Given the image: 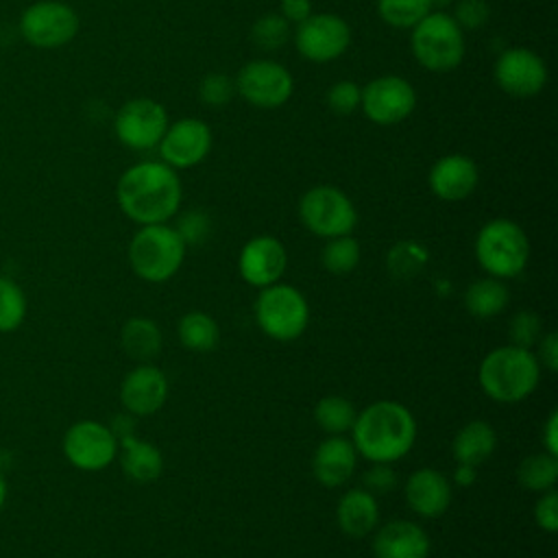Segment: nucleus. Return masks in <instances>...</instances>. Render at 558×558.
<instances>
[{"label": "nucleus", "instance_id": "nucleus-1", "mask_svg": "<svg viewBox=\"0 0 558 558\" xmlns=\"http://www.w3.org/2000/svg\"><path fill=\"white\" fill-rule=\"evenodd\" d=\"M181 181L163 161H140L122 172L116 198L120 209L137 225L168 222L181 205Z\"/></svg>", "mask_w": 558, "mask_h": 558}, {"label": "nucleus", "instance_id": "nucleus-2", "mask_svg": "<svg viewBox=\"0 0 558 558\" xmlns=\"http://www.w3.org/2000/svg\"><path fill=\"white\" fill-rule=\"evenodd\" d=\"M351 436L357 456L368 462L390 464L412 449L416 440V421L399 401H375L357 412Z\"/></svg>", "mask_w": 558, "mask_h": 558}, {"label": "nucleus", "instance_id": "nucleus-3", "mask_svg": "<svg viewBox=\"0 0 558 558\" xmlns=\"http://www.w3.org/2000/svg\"><path fill=\"white\" fill-rule=\"evenodd\" d=\"M480 386L486 397L499 403H519L527 399L541 379V364L532 349L504 344L493 349L480 364Z\"/></svg>", "mask_w": 558, "mask_h": 558}, {"label": "nucleus", "instance_id": "nucleus-4", "mask_svg": "<svg viewBox=\"0 0 558 558\" xmlns=\"http://www.w3.org/2000/svg\"><path fill=\"white\" fill-rule=\"evenodd\" d=\"M185 242L168 222L142 225L129 244L133 272L150 283L168 281L177 275L185 257Z\"/></svg>", "mask_w": 558, "mask_h": 558}, {"label": "nucleus", "instance_id": "nucleus-5", "mask_svg": "<svg viewBox=\"0 0 558 558\" xmlns=\"http://www.w3.org/2000/svg\"><path fill=\"white\" fill-rule=\"evenodd\" d=\"M477 264L495 279L519 277L530 259V242L521 225L510 218L488 220L475 238Z\"/></svg>", "mask_w": 558, "mask_h": 558}, {"label": "nucleus", "instance_id": "nucleus-6", "mask_svg": "<svg viewBox=\"0 0 558 558\" xmlns=\"http://www.w3.org/2000/svg\"><path fill=\"white\" fill-rule=\"evenodd\" d=\"M414 59L429 72H449L464 57V33L449 13L429 11L410 37Z\"/></svg>", "mask_w": 558, "mask_h": 558}, {"label": "nucleus", "instance_id": "nucleus-7", "mask_svg": "<svg viewBox=\"0 0 558 558\" xmlns=\"http://www.w3.org/2000/svg\"><path fill=\"white\" fill-rule=\"evenodd\" d=\"M255 323L272 340H296L310 323V305L305 296L288 283H272L259 288L255 299Z\"/></svg>", "mask_w": 558, "mask_h": 558}, {"label": "nucleus", "instance_id": "nucleus-8", "mask_svg": "<svg viewBox=\"0 0 558 558\" xmlns=\"http://www.w3.org/2000/svg\"><path fill=\"white\" fill-rule=\"evenodd\" d=\"M299 216L307 231L325 240L351 233L357 222L355 205L333 185H316L307 190L299 203Z\"/></svg>", "mask_w": 558, "mask_h": 558}, {"label": "nucleus", "instance_id": "nucleus-9", "mask_svg": "<svg viewBox=\"0 0 558 558\" xmlns=\"http://www.w3.org/2000/svg\"><path fill=\"white\" fill-rule=\"evenodd\" d=\"M78 31L76 11L59 0H39L20 17L22 37L37 48H59Z\"/></svg>", "mask_w": 558, "mask_h": 558}, {"label": "nucleus", "instance_id": "nucleus-10", "mask_svg": "<svg viewBox=\"0 0 558 558\" xmlns=\"http://www.w3.org/2000/svg\"><path fill=\"white\" fill-rule=\"evenodd\" d=\"M294 83L290 72L272 59H255L242 65L235 78V92L259 109H275L288 102Z\"/></svg>", "mask_w": 558, "mask_h": 558}, {"label": "nucleus", "instance_id": "nucleus-11", "mask_svg": "<svg viewBox=\"0 0 558 558\" xmlns=\"http://www.w3.org/2000/svg\"><path fill=\"white\" fill-rule=\"evenodd\" d=\"M113 129L124 146L148 150L159 146L168 129V113L153 98H133L118 109Z\"/></svg>", "mask_w": 558, "mask_h": 558}, {"label": "nucleus", "instance_id": "nucleus-12", "mask_svg": "<svg viewBox=\"0 0 558 558\" xmlns=\"http://www.w3.org/2000/svg\"><path fill=\"white\" fill-rule=\"evenodd\" d=\"M118 449L111 427L98 421H78L63 436V453L81 471L107 469L116 460Z\"/></svg>", "mask_w": 558, "mask_h": 558}, {"label": "nucleus", "instance_id": "nucleus-13", "mask_svg": "<svg viewBox=\"0 0 558 558\" xmlns=\"http://www.w3.org/2000/svg\"><path fill=\"white\" fill-rule=\"evenodd\" d=\"M360 107L375 124H399L414 111L416 92L410 81L401 76H379L362 87Z\"/></svg>", "mask_w": 558, "mask_h": 558}, {"label": "nucleus", "instance_id": "nucleus-14", "mask_svg": "<svg viewBox=\"0 0 558 558\" xmlns=\"http://www.w3.org/2000/svg\"><path fill=\"white\" fill-rule=\"evenodd\" d=\"M299 52L316 63L338 59L351 44L349 24L333 13H312L294 35Z\"/></svg>", "mask_w": 558, "mask_h": 558}, {"label": "nucleus", "instance_id": "nucleus-15", "mask_svg": "<svg viewBox=\"0 0 558 558\" xmlns=\"http://www.w3.org/2000/svg\"><path fill=\"white\" fill-rule=\"evenodd\" d=\"M495 81L506 94L527 98L545 87L547 65L530 48H506L495 61Z\"/></svg>", "mask_w": 558, "mask_h": 558}, {"label": "nucleus", "instance_id": "nucleus-16", "mask_svg": "<svg viewBox=\"0 0 558 558\" xmlns=\"http://www.w3.org/2000/svg\"><path fill=\"white\" fill-rule=\"evenodd\" d=\"M157 148L161 161L170 168H192L209 155L211 131L198 118H181L174 124H168Z\"/></svg>", "mask_w": 558, "mask_h": 558}, {"label": "nucleus", "instance_id": "nucleus-17", "mask_svg": "<svg viewBox=\"0 0 558 558\" xmlns=\"http://www.w3.org/2000/svg\"><path fill=\"white\" fill-rule=\"evenodd\" d=\"M286 266H288L286 246L272 235L251 238L242 246L238 257L240 277L255 288H266L277 283L286 272Z\"/></svg>", "mask_w": 558, "mask_h": 558}, {"label": "nucleus", "instance_id": "nucleus-18", "mask_svg": "<svg viewBox=\"0 0 558 558\" xmlns=\"http://www.w3.org/2000/svg\"><path fill=\"white\" fill-rule=\"evenodd\" d=\"M168 379L161 368L144 362L126 373L120 386V401L133 416H150L166 403Z\"/></svg>", "mask_w": 558, "mask_h": 558}, {"label": "nucleus", "instance_id": "nucleus-19", "mask_svg": "<svg viewBox=\"0 0 558 558\" xmlns=\"http://www.w3.org/2000/svg\"><path fill=\"white\" fill-rule=\"evenodd\" d=\"M477 166L471 157L453 153V155H445L440 157L427 177L429 190L434 192V196H438L440 201H462L466 196H471L477 187Z\"/></svg>", "mask_w": 558, "mask_h": 558}, {"label": "nucleus", "instance_id": "nucleus-20", "mask_svg": "<svg viewBox=\"0 0 558 558\" xmlns=\"http://www.w3.org/2000/svg\"><path fill=\"white\" fill-rule=\"evenodd\" d=\"M405 501L412 512L425 519H434L447 512L451 504V482L436 469H418L405 480Z\"/></svg>", "mask_w": 558, "mask_h": 558}, {"label": "nucleus", "instance_id": "nucleus-21", "mask_svg": "<svg viewBox=\"0 0 558 558\" xmlns=\"http://www.w3.org/2000/svg\"><path fill=\"white\" fill-rule=\"evenodd\" d=\"M373 554L375 558H427L429 536L418 523L395 519L375 527Z\"/></svg>", "mask_w": 558, "mask_h": 558}, {"label": "nucleus", "instance_id": "nucleus-22", "mask_svg": "<svg viewBox=\"0 0 558 558\" xmlns=\"http://www.w3.org/2000/svg\"><path fill=\"white\" fill-rule=\"evenodd\" d=\"M355 464H357V451L353 442L344 436L325 438L312 456L314 477L327 488L342 486L353 475Z\"/></svg>", "mask_w": 558, "mask_h": 558}, {"label": "nucleus", "instance_id": "nucleus-23", "mask_svg": "<svg viewBox=\"0 0 558 558\" xmlns=\"http://www.w3.org/2000/svg\"><path fill=\"white\" fill-rule=\"evenodd\" d=\"M336 519L340 530L351 538H364L375 532L379 523L377 497L364 488L347 490L336 508Z\"/></svg>", "mask_w": 558, "mask_h": 558}, {"label": "nucleus", "instance_id": "nucleus-24", "mask_svg": "<svg viewBox=\"0 0 558 558\" xmlns=\"http://www.w3.org/2000/svg\"><path fill=\"white\" fill-rule=\"evenodd\" d=\"M118 447H122V469L133 482L148 484L161 475L163 456L153 442L129 434L118 440Z\"/></svg>", "mask_w": 558, "mask_h": 558}, {"label": "nucleus", "instance_id": "nucleus-25", "mask_svg": "<svg viewBox=\"0 0 558 558\" xmlns=\"http://www.w3.org/2000/svg\"><path fill=\"white\" fill-rule=\"evenodd\" d=\"M497 447V434L486 421H471L462 425L451 442V453L458 462L480 466Z\"/></svg>", "mask_w": 558, "mask_h": 558}, {"label": "nucleus", "instance_id": "nucleus-26", "mask_svg": "<svg viewBox=\"0 0 558 558\" xmlns=\"http://www.w3.org/2000/svg\"><path fill=\"white\" fill-rule=\"evenodd\" d=\"M120 344L131 360L142 364L150 362L161 351V344H163L161 329L153 318L133 316L122 325Z\"/></svg>", "mask_w": 558, "mask_h": 558}, {"label": "nucleus", "instance_id": "nucleus-27", "mask_svg": "<svg viewBox=\"0 0 558 558\" xmlns=\"http://www.w3.org/2000/svg\"><path fill=\"white\" fill-rule=\"evenodd\" d=\"M508 290L501 279L484 277L473 281L464 292V307L475 318H493L508 305Z\"/></svg>", "mask_w": 558, "mask_h": 558}, {"label": "nucleus", "instance_id": "nucleus-28", "mask_svg": "<svg viewBox=\"0 0 558 558\" xmlns=\"http://www.w3.org/2000/svg\"><path fill=\"white\" fill-rule=\"evenodd\" d=\"M179 340L190 351H211L220 340L218 323L205 312H187L177 327Z\"/></svg>", "mask_w": 558, "mask_h": 558}, {"label": "nucleus", "instance_id": "nucleus-29", "mask_svg": "<svg viewBox=\"0 0 558 558\" xmlns=\"http://www.w3.org/2000/svg\"><path fill=\"white\" fill-rule=\"evenodd\" d=\"M355 416V405L340 395H327L314 408V418L318 427L329 436H344L347 432H351Z\"/></svg>", "mask_w": 558, "mask_h": 558}, {"label": "nucleus", "instance_id": "nucleus-30", "mask_svg": "<svg viewBox=\"0 0 558 558\" xmlns=\"http://www.w3.org/2000/svg\"><path fill=\"white\" fill-rule=\"evenodd\" d=\"M517 480L523 488L534 493H545L554 488L558 482V456L538 451L523 458L517 469Z\"/></svg>", "mask_w": 558, "mask_h": 558}, {"label": "nucleus", "instance_id": "nucleus-31", "mask_svg": "<svg viewBox=\"0 0 558 558\" xmlns=\"http://www.w3.org/2000/svg\"><path fill=\"white\" fill-rule=\"evenodd\" d=\"M429 251L416 240L397 242L386 255V268L397 279H412L425 270Z\"/></svg>", "mask_w": 558, "mask_h": 558}, {"label": "nucleus", "instance_id": "nucleus-32", "mask_svg": "<svg viewBox=\"0 0 558 558\" xmlns=\"http://www.w3.org/2000/svg\"><path fill=\"white\" fill-rule=\"evenodd\" d=\"M360 255H362V251H360L357 240L351 233H347V235L327 240L320 262H323L325 270L331 275H349L357 268Z\"/></svg>", "mask_w": 558, "mask_h": 558}, {"label": "nucleus", "instance_id": "nucleus-33", "mask_svg": "<svg viewBox=\"0 0 558 558\" xmlns=\"http://www.w3.org/2000/svg\"><path fill=\"white\" fill-rule=\"evenodd\" d=\"M379 17L395 28L416 26L429 11V0H377Z\"/></svg>", "mask_w": 558, "mask_h": 558}, {"label": "nucleus", "instance_id": "nucleus-34", "mask_svg": "<svg viewBox=\"0 0 558 558\" xmlns=\"http://www.w3.org/2000/svg\"><path fill=\"white\" fill-rule=\"evenodd\" d=\"M24 316H26V296L22 288L9 277H0V333L17 329Z\"/></svg>", "mask_w": 558, "mask_h": 558}, {"label": "nucleus", "instance_id": "nucleus-35", "mask_svg": "<svg viewBox=\"0 0 558 558\" xmlns=\"http://www.w3.org/2000/svg\"><path fill=\"white\" fill-rule=\"evenodd\" d=\"M251 37L255 41L257 48L264 50H275L279 46H283L290 37V24L279 15V13H268L264 17H259L253 24Z\"/></svg>", "mask_w": 558, "mask_h": 558}, {"label": "nucleus", "instance_id": "nucleus-36", "mask_svg": "<svg viewBox=\"0 0 558 558\" xmlns=\"http://www.w3.org/2000/svg\"><path fill=\"white\" fill-rule=\"evenodd\" d=\"M508 333H510V340H512L510 344L532 349L543 336V320L538 318V314H534L530 310H521L512 316Z\"/></svg>", "mask_w": 558, "mask_h": 558}, {"label": "nucleus", "instance_id": "nucleus-37", "mask_svg": "<svg viewBox=\"0 0 558 558\" xmlns=\"http://www.w3.org/2000/svg\"><path fill=\"white\" fill-rule=\"evenodd\" d=\"M198 94H201V100L209 107H222L231 100V96L235 94V81H231L227 74H207L203 81H201V87H198Z\"/></svg>", "mask_w": 558, "mask_h": 558}, {"label": "nucleus", "instance_id": "nucleus-38", "mask_svg": "<svg viewBox=\"0 0 558 558\" xmlns=\"http://www.w3.org/2000/svg\"><path fill=\"white\" fill-rule=\"evenodd\" d=\"M177 233L181 235V240L185 242V246H196V244H203L211 231V222H209V216L201 209H192V211H185L179 222H177Z\"/></svg>", "mask_w": 558, "mask_h": 558}, {"label": "nucleus", "instance_id": "nucleus-39", "mask_svg": "<svg viewBox=\"0 0 558 558\" xmlns=\"http://www.w3.org/2000/svg\"><path fill=\"white\" fill-rule=\"evenodd\" d=\"M362 87L353 81H338L327 92V105L336 113H353L360 107Z\"/></svg>", "mask_w": 558, "mask_h": 558}, {"label": "nucleus", "instance_id": "nucleus-40", "mask_svg": "<svg viewBox=\"0 0 558 558\" xmlns=\"http://www.w3.org/2000/svg\"><path fill=\"white\" fill-rule=\"evenodd\" d=\"M364 490L371 495H386L397 486V473L388 462H373L362 475Z\"/></svg>", "mask_w": 558, "mask_h": 558}, {"label": "nucleus", "instance_id": "nucleus-41", "mask_svg": "<svg viewBox=\"0 0 558 558\" xmlns=\"http://www.w3.org/2000/svg\"><path fill=\"white\" fill-rule=\"evenodd\" d=\"M534 521L547 534H554L558 530V493H556V488L541 493L538 501L534 504Z\"/></svg>", "mask_w": 558, "mask_h": 558}, {"label": "nucleus", "instance_id": "nucleus-42", "mask_svg": "<svg viewBox=\"0 0 558 558\" xmlns=\"http://www.w3.org/2000/svg\"><path fill=\"white\" fill-rule=\"evenodd\" d=\"M451 17L460 28H480L488 20V4L484 0H460Z\"/></svg>", "mask_w": 558, "mask_h": 558}, {"label": "nucleus", "instance_id": "nucleus-43", "mask_svg": "<svg viewBox=\"0 0 558 558\" xmlns=\"http://www.w3.org/2000/svg\"><path fill=\"white\" fill-rule=\"evenodd\" d=\"M536 344H538V353H534V355H536L538 364L545 366L549 373H556L558 371V336H556V331L543 333Z\"/></svg>", "mask_w": 558, "mask_h": 558}, {"label": "nucleus", "instance_id": "nucleus-44", "mask_svg": "<svg viewBox=\"0 0 558 558\" xmlns=\"http://www.w3.org/2000/svg\"><path fill=\"white\" fill-rule=\"evenodd\" d=\"M312 15V0H281V17L288 24H301Z\"/></svg>", "mask_w": 558, "mask_h": 558}, {"label": "nucleus", "instance_id": "nucleus-45", "mask_svg": "<svg viewBox=\"0 0 558 558\" xmlns=\"http://www.w3.org/2000/svg\"><path fill=\"white\" fill-rule=\"evenodd\" d=\"M543 445L547 453L558 456V412H551L547 416V423L543 427Z\"/></svg>", "mask_w": 558, "mask_h": 558}, {"label": "nucleus", "instance_id": "nucleus-46", "mask_svg": "<svg viewBox=\"0 0 558 558\" xmlns=\"http://www.w3.org/2000/svg\"><path fill=\"white\" fill-rule=\"evenodd\" d=\"M475 480H477V466L458 462V466L453 471V484L456 486H471Z\"/></svg>", "mask_w": 558, "mask_h": 558}, {"label": "nucleus", "instance_id": "nucleus-47", "mask_svg": "<svg viewBox=\"0 0 558 558\" xmlns=\"http://www.w3.org/2000/svg\"><path fill=\"white\" fill-rule=\"evenodd\" d=\"M4 499H7V482H4V477L0 475V508L4 506Z\"/></svg>", "mask_w": 558, "mask_h": 558}, {"label": "nucleus", "instance_id": "nucleus-48", "mask_svg": "<svg viewBox=\"0 0 558 558\" xmlns=\"http://www.w3.org/2000/svg\"><path fill=\"white\" fill-rule=\"evenodd\" d=\"M453 0H429V4H432V9L434 7H447V4H451Z\"/></svg>", "mask_w": 558, "mask_h": 558}]
</instances>
